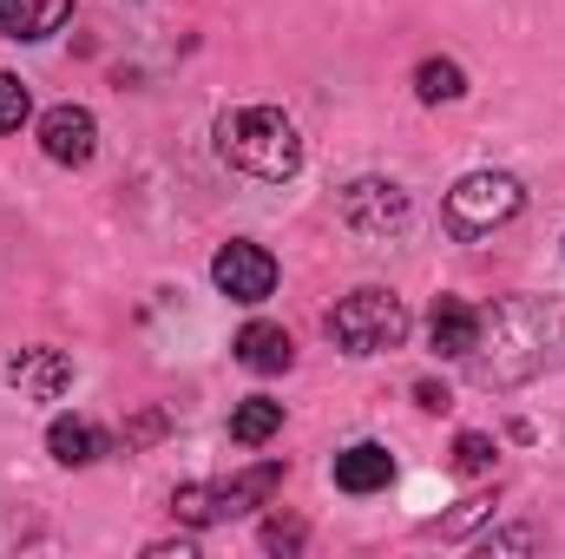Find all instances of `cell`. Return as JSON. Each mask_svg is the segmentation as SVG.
<instances>
[{
    "instance_id": "cell-1",
    "label": "cell",
    "mask_w": 565,
    "mask_h": 559,
    "mask_svg": "<svg viewBox=\"0 0 565 559\" xmlns=\"http://www.w3.org/2000/svg\"><path fill=\"white\" fill-rule=\"evenodd\" d=\"M493 356H467L473 376L493 389V382H526L540 369L565 362V303H546V296H513L493 309Z\"/></svg>"
},
{
    "instance_id": "cell-2",
    "label": "cell",
    "mask_w": 565,
    "mask_h": 559,
    "mask_svg": "<svg viewBox=\"0 0 565 559\" xmlns=\"http://www.w3.org/2000/svg\"><path fill=\"white\" fill-rule=\"evenodd\" d=\"M217 151L237 171L264 178V184H282V178L302 171V139H296L289 113H277V106H237V113H224L217 119Z\"/></svg>"
},
{
    "instance_id": "cell-3",
    "label": "cell",
    "mask_w": 565,
    "mask_h": 559,
    "mask_svg": "<svg viewBox=\"0 0 565 559\" xmlns=\"http://www.w3.org/2000/svg\"><path fill=\"white\" fill-rule=\"evenodd\" d=\"M329 342L349 349V356H382V349H402L408 342V303L395 289H355L329 309Z\"/></svg>"
},
{
    "instance_id": "cell-4",
    "label": "cell",
    "mask_w": 565,
    "mask_h": 559,
    "mask_svg": "<svg viewBox=\"0 0 565 559\" xmlns=\"http://www.w3.org/2000/svg\"><path fill=\"white\" fill-rule=\"evenodd\" d=\"M277 481H282L277 461H264V467H250V474H237V481H191V487L171 494V514H178L184 527H217V520H237V514L264 507V500L277 494Z\"/></svg>"
},
{
    "instance_id": "cell-5",
    "label": "cell",
    "mask_w": 565,
    "mask_h": 559,
    "mask_svg": "<svg viewBox=\"0 0 565 559\" xmlns=\"http://www.w3.org/2000/svg\"><path fill=\"white\" fill-rule=\"evenodd\" d=\"M520 204H526V191H520L513 171H467V178L447 191V231H454V238H487V231L507 224Z\"/></svg>"
},
{
    "instance_id": "cell-6",
    "label": "cell",
    "mask_w": 565,
    "mask_h": 559,
    "mask_svg": "<svg viewBox=\"0 0 565 559\" xmlns=\"http://www.w3.org/2000/svg\"><path fill=\"white\" fill-rule=\"evenodd\" d=\"M211 283H217L231 303H264V296L277 289V257H270L264 244H244V238H231V244L211 257Z\"/></svg>"
},
{
    "instance_id": "cell-7",
    "label": "cell",
    "mask_w": 565,
    "mask_h": 559,
    "mask_svg": "<svg viewBox=\"0 0 565 559\" xmlns=\"http://www.w3.org/2000/svg\"><path fill=\"white\" fill-rule=\"evenodd\" d=\"M342 224L362 231V238H388V231L408 224V191L388 184V178H355L342 191Z\"/></svg>"
},
{
    "instance_id": "cell-8",
    "label": "cell",
    "mask_w": 565,
    "mask_h": 559,
    "mask_svg": "<svg viewBox=\"0 0 565 559\" xmlns=\"http://www.w3.org/2000/svg\"><path fill=\"white\" fill-rule=\"evenodd\" d=\"M40 151H46L53 165H86V158L99 151L93 113H86V106H53V113L40 119Z\"/></svg>"
},
{
    "instance_id": "cell-9",
    "label": "cell",
    "mask_w": 565,
    "mask_h": 559,
    "mask_svg": "<svg viewBox=\"0 0 565 559\" xmlns=\"http://www.w3.org/2000/svg\"><path fill=\"white\" fill-rule=\"evenodd\" d=\"M7 382H13L26 402H60V395L73 389V362H66L60 349H20V356L7 362Z\"/></svg>"
},
{
    "instance_id": "cell-10",
    "label": "cell",
    "mask_w": 565,
    "mask_h": 559,
    "mask_svg": "<svg viewBox=\"0 0 565 559\" xmlns=\"http://www.w3.org/2000/svg\"><path fill=\"white\" fill-rule=\"evenodd\" d=\"M480 329H487V316H480L473 303H460V296H440V303L427 309V342H434V356H473Z\"/></svg>"
},
{
    "instance_id": "cell-11",
    "label": "cell",
    "mask_w": 565,
    "mask_h": 559,
    "mask_svg": "<svg viewBox=\"0 0 565 559\" xmlns=\"http://www.w3.org/2000/svg\"><path fill=\"white\" fill-rule=\"evenodd\" d=\"M388 481H395V454L382 441H355V447L335 454V487L342 494H382Z\"/></svg>"
},
{
    "instance_id": "cell-12",
    "label": "cell",
    "mask_w": 565,
    "mask_h": 559,
    "mask_svg": "<svg viewBox=\"0 0 565 559\" xmlns=\"http://www.w3.org/2000/svg\"><path fill=\"white\" fill-rule=\"evenodd\" d=\"M231 349H237V362L250 376H282L296 362V342H289V329H277V323H244Z\"/></svg>"
},
{
    "instance_id": "cell-13",
    "label": "cell",
    "mask_w": 565,
    "mask_h": 559,
    "mask_svg": "<svg viewBox=\"0 0 565 559\" xmlns=\"http://www.w3.org/2000/svg\"><path fill=\"white\" fill-rule=\"evenodd\" d=\"M73 20V0H0V33L7 40H46Z\"/></svg>"
},
{
    "instance_id": "cell-14",
    "label": "cell",
    "mask_w": 565,
    "mask_h": 559,
    "mask_svg": "<svg viewBox=\"0 0 565 559\" xmlns=\"http://www.w3.org/2000/svg\"><path fill=\"white\" fill-rule=\"evenodd\" d=\"M46 447H53L60 467H93L106 454V428H93V421H79V415H60L46 428Z\"/></svg>"
},
{
    "instance_id": "cell-15",
    "label": "cell",
    "mask_w": 565,
    "mask_h": 559,
    "mask_svg": "<svg viewBox=\"0 0 565 559\" xmlns=\"http://www.w3.org/2000/svg\"><path fill=\"white\" fill-rule=\"evenodd\" d=\"M277 428H282V402H270V395H250V402L231 409V441H244V447H264Z\"/></svg>"
},
{
    "instance_id": "cell-16",
    "label": "cell",
    "mask_w": 565,
    "mask_h": 559,
    "mask_svg": "<svg viewBox=\"0 0 565 559\" xmlns=\"http://www.w3.org/2000/svg\"><path fill=\"white\" fill-rule=\"evenodd\" d=\"M415 93H422L427 106H447V99L467 93V73H460L454 60H422V66H415Z\"/></svg>"
},
{
    "instance_id": "cell-17",
    "label": "cell",
    "mask_w": 565,
    "mask_h": 559,
    "mask_svg": "<svg viewBox=\"0 0 565 559\" xmlns=\"http://www.w3.org/2000/svg\"><path fill=\"white\" fill-rule=\"evenodd\" d=\"M493 454H500L493 434H460V441H454V467H460V474H487Z\"/></svg>"
},
{
    "instance_id": "cell-18",
    "label": "cell",
    "mask_w": 565,
    "mask_h": 559,
    "mask_svg": "<svg viewBox=\"0 0 565 559\" xmlns=\"http://www.w3.org/2000/svg\"><path fill=\"white\" fill-rule=\"evenodd\" d=\"M26 113H33L26 86H20L13 73H0V133H20V126H26Z\"/></svg>"
},
{
    "instance_id": "cell-19",
    "label": "cell",
    "mask_w": 565,
    "mask_h": 559,
    "mask_svg": "<svg viewBox=\"0 0 565 559\" xmlns=\"http://www.w3.org/2000/svg\"><path fill=\"white\" fill-rule=\"evenodd\" d=\"M533 547H540L533 527H513V534H487V540H480V553H533Z\"/></svg>"
},
{
    "instance_id": "cell-20",
    "label": "cell",
    "mask_w": 565,
    "mask_h": 559,
    "mask_svg": "<svg viewBox=\"0 0 565 559\" xmlns=\"http://www.w3.org/2000/svg\"><path fill=\"white\" fill-rule=\"evenodd\" d=\"M264 547H270V553H296V547H302V527H296V520H270V527H264Z\"/></svg>"
},
{
    "instance_id": "cell-21",
    "label": "cell",
    "mask_w": 565,
    "mask_h": 559,
    "mask_svg": "<svg viewBox=\"0 0 565 559\" xmlns=\"http://www.w3.org/2000/svg\"><path fill=\"white\" fill-rule=\"evenodd\" d=\"M480 514H487V500H467V507H460V514H454V520L440 527V540H460V534H467V527H473Z\"/></svg>"
},
{
    "instance_id": "cell-22",
    "label": "cell",
    "mask_w": 565,
    "mask_h": 559,
    "mask_svg": "<svg viewBox=\"0 0 565 559\" xmlns=\"http://www.w3.org/2000/svg\"><path fill=\"white\" fill-rule=\"evenodd\" d=\"M415 402H422V409H447V389H440V382H422Z\"/></svg>"
}]
</instances>
